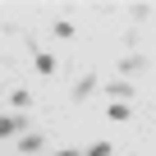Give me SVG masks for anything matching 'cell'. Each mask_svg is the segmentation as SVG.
Instances as JSON below:
<instances>
[{"label": "cell", "instance_id": "6da1fadb", "mask_svg": "<svg viewBox=\"0 0 156 156\" xmlns=\"http://www.w3.org/2000/svg\"><path fill=\"white\" fill-rule=\"evenodd\" d=\"M23 129H28V115H23V110L0 115V138H14V133H23Z\"/></svg>", "mask_w": 156, "mask_h": 156}, {"label": "cell", "instance_id": "7a4b0ae2", "mask_svg": "<svg viewBox=\"0 0 156 156\" xmlns=\"http://www.w3.org/2000/svg\"><path fill=\"white\" fill-rule=\"evenodd\" d=\"M97 87H101V78H97V73H83V78L73 83V101H83V97H92Z\"/></svg>", "mask_w": 156, "mask_h": 156}, {"label": "cell", "instance_id": "3957f363", "mask_svg": "<svg viewBox=\"0 0 156 156\" xmlns=\"http://www.w3.org/2000/svg\"><path fill=\"white\" fill-rule=\"evenodd\" d=\"M101 92H106L110 101H129V97H133V83H119V78H115V83H101Z\"/></svg>", "mask_w": 156, "mask_h": 156}, {"label": "cell", "instance_id": "277c9868", "mask_svg": "<svg viewBox=\"0 0 156 156\" xmlns=\"http://www.w3.org/2000/svg\"><path fill=\"white\" fill-rule=\"evenodd\" d=\"M41 147H46V133H23V138H19V151H23V156H32V151H41Z\"/></svg>", "mask_w": 156, "mask_h": 156}, {"label": "cell", "instance_id": "5b68a950", "mask_svg": "<svg viewBox=\"0 0 156 156\" xmlns=\"http://www.w3.org/2000/svg\"><path fill=\"white\" fill-rule=\"evenodd\" d=\"M129 19H133V28H142V23L151 19V5H147V0H138V5H129Z\"/></svg>", "mask_w": 156, "mask_h": 156}, {"label": "cell", "instance_id": "8992f818", "mask_svg": "<svg viewBox=\"0 0 156 156\" xmlns=\"http://www.w3.org/2000/svg\"><path fill=\"white\" fill-rule=\"evenodd\" d=\"M32 64H37V73H55V55H46V51H32Z\"/></svg>", "mask_w": 156, "mask_h": 156}, {"label": "cell", "instance_id": "52a82bcc", "mask_svg": "<svg viewBox=\"0 0 156 156\" xmlns=\"http://www.w3.org/2000/svg\"><path fill=\"white\" fill-rule=\"evenodd\" d=\"M138 69H147V55H124L119 60V73H138Z\"/></svg>", "mask_w": 156, "mask_h": 156}, {"label": "cell", "instance_id": "ba28073f", "mask_svg": "<svg viewBox=\"0 0 156 156\" xmlns=\"http://www.w3.org/2000/svg\"><path fill=\"white\" fill-rule=\"evenodd\" d=\"M55 37H60V41H73V37H78V28H73L69 19H55Z\"/></svg>", "mask_w": 156, "mask_h": 156}, {"label": "cell", "instance_id": "9c48e42d", "mask_svg": "<svg viewBox=\"0 0 156 156\" xmlns=\"http://www.w3.org/2000/svg\"><path fill=\"white\" fill-rule=\"evenodd\" d=\"M110 151H115V147H110V142H92V147H87V151H78V156H110Z\"/></svg>", "mask_w": 156, "mask_h": 156}, {"label": "cell", "instance_id": "30bf717a", "mask_svg": "<svg viewBox=\"0 0 156 156\" xmlns=\"http://www.w3.org/2000/svg\"><path fill=\"white\" fill-rule=\"evenodd\" d=\"M110 119L119 124V119H133V115H129V106H124V101H110Z\"/></svg>", "mask_w": 156, "mask_h": 156}, {"label": "cell", "instance_id": "8fae6325", "mask_svg": "<svg viewBox=\"0 0 156 156\" xmlns=\"http://www.w3.org/2000/svg\"><path fill=\"white\" fill-rule=\"evenodd\" d=\"M9 101H14V110H23V106H28V101H32V97H28V92H23V87H14V92H9Z\"/></svg>", "mask_w": 156, "mask_h": 156}, {"label": "cell", "instance_id": "7c38bea8", "mask_svg": "<svg viewBox=\"0 0 156 156\" xmlns=\"http://www.w3.org/2000/svg\"><path fill=\"white\" fill-rule=\"evenodd\" d=\"M55 156H78V151H55Z\"/></svg>", "mask_w": 156, "mask_h": 156}]
</instances>
